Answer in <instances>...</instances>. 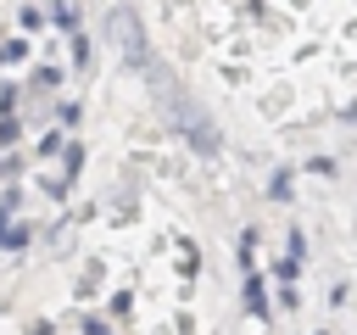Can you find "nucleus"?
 I'll return each instance as SVG.
<instances>
[{
  "label": "nucleus",
  "instance_id": "nucleus-4",
  "mask_svg": "<svg viewBox=\"0 0 357 335\" xmlns=\"http://www.w3.org/2000/svg\"><path fill=\"white\" fill-rule=\"evenodd\" d=\"M45 11H50V22H56L61 34H78V6H73V0H50Z\"/></svg>",
  "mask_w": 357,
  "mask_h": 335
},
{
  "label": "nucleus",
  "instance_id": "nucleus-11",
  "mask_svg": "<svg viewBox=\"0 0 357 335\" xmlns=\"http://www.w3.org/2000/svg\"><path fill=\"white\" fill-rule=\"evenodd\" d=\"M17 22H22V34H33V28H45V11H39V6H22Z\"/></svg>",
  "mask_w": 357,
  "mask_h": 335
},
{
  "label": "nucleus",
  "instance_id": "nucleus-2",
  "mask_svg": "<svg viewBox=\"0 0 357 335\" xmlns=\"http://www.w3.org/2000/svg\"><path fill=\"white\" fill-rule=\"evenodd\" d=\"M106 28H112V39H117V50H123L128 67L145 73V67L156 61V56H151V39H145V28H139V17H134L128 6H112V11H106Z\"/></svg>",
  "mask_w": 357,
  "mask_h": 335
},
{
  "label": "nucleus",
  "instance_id": "nucleus-5",
  "mask_svg": "<svg viewBox=\"0 0 357 335\" xmlns=\"http://www.w3.org/2000/svg\"><path fill=\"white\" fill-rule=\"evenodd\" d=\"M28 234H33L28 223H0V251H22V246H28Z\"/></svg>",
  "mask_w": 357,
  "mask_h": 335
},
{
  "label": "nucleus",
  "instance_id": "nucleus-9",
  "mask_svg": "<svg viewBox=\"0 0 357 335\" xmlns=\"http://www.w3.org/2000/svg\"><path fill=\"white\" fill-rule=\"evenodd\" d=\"M61 140H67V134H61V128H45V134H39V145H33V151H39V156H56V151H61Z\"/></svg>",
  "mask_w": 357,
  "mask_h": 335
},
{
  "label": "nucleus",
  "instance_id": "nucleus-1",
  "mask_svg": "<svg viewBox=\"0 0 357 335\" xmlns=\"http://www.w3.org/2000/svg\"><path fill=\"white\" fill-rule=\"evenodd\" d=\"M145 78H151V89H156V95L167 100V117L178 123V134H184V140H190V145H195L201 156H218V145H223V140H218L212 117H206V112H201V106H195V100H190L184 89H173L167 67H156V61H151V67H145Z\"/></svg>",
  "mask_w": 357,
  "mask_h": 335
},
{
  "label": "nucleus",
  "instance_id": "nucleus-10",
  "mask_svg": "<svg viewBox=\"0 0 357 335\" xmlns=\"http://www.w3.org/2000/svg\"><path fill=\"white\" fill-rule=\"evenodd\" d=\"M17 140H22V123H17V112H11V117H0V151L17 145Z\"/></svg>",
  "mask_w": 357,
  "mask_h": 335
},
{
  "label": "nucleus",
  "instance_id": "nucleus-6",
  "mask_svg": "<svg viewBox=\"0 0 357 335\" xmlns=\"http://www.w3.org/2000/svg\"><path fill=\"white\" fill-rule=\"evenodd\" d=\"M290 184H296V173H290V168H279V173L268 179V201H290V195H296Z\"/></svg>",
  "mask_w": 357,
  "mask_h": 335
},
{
  "label": "nucleus",
  "instance_id": "nucleus-15",
  "mask_svg": "<svg viewBox=\"0 0 357 335\" xmlns=\"http://www.w3.org/2000/svg\"><path fill=\"white\" fill-rule=\"evenodd\" d=\"M318 335H324V329H318Z\"/></svg>",
  "mask_w": 357,
  "mask_h": 335
},
{
  "label": "nucleus",
  "instance_id": "nucleus-12",
  "mask_svg": "<svg viewBox=\"0 0 357 335\" xmlns=\"http://www.w3.org/2000/svg\"><path fill=\"white\" fill-rule=\"evenodd\" d=\"M56 84H61V67H39V73H33V89H39V95L56 89Z\"/></svg>",
  "mask_w": 357,
  "mask_h": 335
},
{
  "label": "nucleus",
  "instance_id": "nucleus-3",
  "mask_svg": "<svg viewBox=\"0 0 357 335\" xmlns=\"http://www.w3.org/2000/svg\"><path fill=\"white\" fill-rule=\"evenodd\" d=\"M56 156H61V184H73V179H78V168H84V145H78V140H61V151H56Z\"/></svg>",
  "mask_w": 357,
  "mask_h": 335
},
{
  "label": "nucleus",
  "instance_id": "nucleus-14",
  "mask_svg": "<svg viewBox=\"0 0 357 335\" xmlns=\"http://www.w3.org/2000/svg\"><path fill=\"white\" fill-rule=\"evenodd\" d=\"M284 257H290V262H301V257H307V234H301V229H290V240H284Z\"/></svg>",
  "mask_w": 357,
  "mask_h": 335
},
{
  "label": "nucleus",
  "instance_id": "nucleus-7",
  "mask_svg": "<svg viewBox=\"0 0 357 335\" xmlns=\"http://www.w3.org/2000/svg\"><path fill=\"white\" fill-rule=\"evenodd\" d=\"M28 61V39H0V67H22Z\"/></svg>",
  "mask_w": 357,
  "mask_h": 335
},
{
  "label": "nucleus",
  "instance_id": "nucleus-13",
  "mask_svg": "<svg viewBox=\"0 0 357 335\" xmlns=\"http://www.w3.org/2000/svg\"><path fill=\"white\" fill-rule=\"evenodd\" d=\"M78 117H84V106H78V100H61V106H56V123H61V128H73Z\"/></svg>",
  "mask_w": 357,
  "mask_h": 335
},
{
  "label": "nucleus",
  "instance_id": "nucleus-8",
  "mask_svg": "<svg viewBox=\"0 0 357 335\" xmlns=\"http://www.w3.org/2000/svg\"><path fill=\"white\" fill-rule=\"evenodd\" d=\"M73 67H78V73L89 67V34H84V28L73 34Z\"/></svg>",
  "mask_w": 357,
  "mask_h": 335
}]
</instances>
